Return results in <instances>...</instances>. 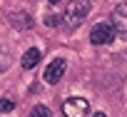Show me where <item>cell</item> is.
Segmentation results:
<instances>
[{"label": "cell", "instance_id": "cell-9", "mask_svg": "<svg viewBox=\"0 0 127 117\" xmlns=\"http://www.w3.org/2000/svg\"><path fill=\"white\" fill-rule=\"evenodd\" d=\"M13 110H15V102L13 100H8V97L0 100V112H13Z\"/></svg>", "mask_w": 127, "mask_h": 117}, {"label": "cell", "instance_id": "cell-2", "mask_svg": "<svg viewBox=\"0 0 127 117\" xmlns=\"http://www.w3.org/2000/svg\"><path fill=\"white\" fill-rule=\"evenodd\" d=\"M115 28H112V23H97L92 30H90V42L92 45H110L112 40H115Z\"/></svg>", "mask_w": 127, "mask_h": 117}, {"label": "cell", "instance_id": "cell-8", "mask_svg": "<svg viewBox=\"0 0 127 117\" xmlns=\"http://www.w3.org/2000/svg\"><path fill=\"white\" fill-rule=\"evenodd\" d=\"M30 117H52V112H50V107H45V105H37V107H32Z\"/></svg>", "mask_w": 127, "mask_h": 117}, {"label": "cell", "instance_id": "cell-13", "mask_svg": "<svg viewBox=\"0 0 127 117\" xmlns=\"http://www.w3.org/2000/svg\"><path fill=\"white\" fill-rule=\"evenodd\" d=\"M47 3H52V5H55V3H60V0H47Z\"/></svg>", "mask_w": 127, "mask_h": 117}, {"label": "cell", "instance_id": "cell-7", "mask_svg": "<svg viewBox=\"0 0 127 117\" xmlns=\"http://www.w3.org/2000/svg\"><path fill=\"white\" fill-rule=\"evenodd\" d=\"M13 20H15L13 25H15L18 30H20V28H23V30H28V28L32 25V23H30V15H13Z\"/></svg>", "mask_w": 127, "mask_h": 117}, {"label": "cell", "instance_id": "cell-11", "mask_svg": "<svg viewBox=\"0 0 127 117\" xmlns=\"http://www.w3.org/2000/svg\"><path fill=\"white\" fill-rule=\"evenodd\" d=\"M60 20H62V18H55V15H50V18H47L45 23H47L50 28H55V25H60Z\"/></svg>", "mask_w": 127, "mask_h": 117}, {"label": "cell", "instance_id": "cell-12", "mask_svg": "<svg viewBox=\"0 0 127 117\" xmlns=\"http://www.w3.org/2000/svg\"><path fill=\"white\" fill-rule=\"evenodd\" d=\"M92 117H107V115H102V112H97V115H92Z\"/></svg>", "mask_w": 127, "mask_h": 117}, {"label": "cell", "instance_id": "cell-10", "mask_svg": "<svg viewBox=\"0 0 127 117\" xmlns=\"http://www.w3.org/2000/svg\"><path fill=\"white\" fill-rule=\"evenodd\" d=\"M8 62H10V57H8V55H3V52H0V72H3V70L8 67Z\"/></svg>", "mask_w": 127, "mask_h": 117}, {"label": "cell", "instance_id": "cell-5", "mask_svg": "<svg viewBox=\"0 0 127 117\" xmlns=\"http://www.w3.org/2000/svg\"><path fill=\"white\" fill-rule=\"evenodd\" d=\"M112 28H115V32L127 37V3H120L112 10Z\"/></svg>", "mask_w": 127, "mask_h": 117}, {"label": "cell", "instance_id": "cell-4", "mask_svg": "<svg viewBox=\"0 0 127 117\" xmlns=\"http://www.w3.org/2000/svg\"><path fill=\"white\" fill-rule=\"evenodd\" d=\"M65 70H67V65H65V60H60V57H55V60L45 67V72H42V77H45V82H50V85H55V82H60L62 80V75H65Z\"/></svg>", "mask_w": 127, "mask_h": 117}, {"label": "cell", "instance_id": "cell-3", "mask_svg": "<svg viewBox=\"0 0 127 117\" xmlns=\"http://www.w3.org/2000/svg\"><path fill=\"white\" fill-rule=\"evenodd\" d=\"M90 112V102L85 97H70L62 105V115L65 117H85Z\"/></svg>", "mask_w": 127, "mask_h": 117}, {"label": "cell", "instance_id": "cell-6", "mask_svg": "<svg viewBox=\"0 0 127 117\" xmlns=\"http://www.w3.org/2000/svg\"><path fill=\"white\" fill-rule=\"evenodd\" d=\"M37 62H40V50H37V47L25 50V55H23V67H25V70H32Z\"/></svg>", "mask_w": 127, "mask_h": 117}, {"label": "cell", "instance_id": "cell-1", "mask_svg": "<svg viewBox=\"0 0 127 117\" xmlns=\"http://www.w3.org/2000/svg\"><path fill=\"white\" fill-rule=\"evenodd\" d=\"M92 5H90V0H72V3H67L65 13H62V23H65L67 30H75L87 15H90Z\"/></svg>", "mask_w": 127, "mask_h": 117}]
</instances>
